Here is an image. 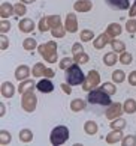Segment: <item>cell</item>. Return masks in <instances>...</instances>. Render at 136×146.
<instances>
[{"mask_svg": "<svg viewBox=\"0 0 136 146\" xmlns=\"http://www.w3.org/2000/svg\"><path fill=\"white\" fill-rule=\"evenodd\" d=\"M37 48H39L41 56L45 59L46 62H50V63L57 62V44L54 41H50V42H46V44H42Z\"/></svg>", "mask_w": 136, "mask_h": 146, "instance_id": "obj_3", "label": "cell"}, {"mask_svg": "<svg viewBox=\"0 0 136 146\" xmlns=\"http://www.w3.org/2000/svg\"><path fill=\"white\" fill-rule=\"evenodd\" d=\"M36 88H37L39 92H42V94H50V92L54 90V84H52V82L50 78L45 77V78H42L36 83Z\"/></svg>", "mask_w": 136, "mask_h": 146, "instance_id": "obj_8", "label": "cell"}, {"mask_svg": "<svg viewBox=\"0 0 136 146\" xmlns=\"http://www.w3.org/2000/svg\"><path fill=\"white\" fill-rule=\"evenodd\" d=\"M15 12L14 6L10 3H2V8H0V15H2L3 18H8L9 15H12Z\"/></svg>", "mask_w": 136, "mask_h": 146, "instance_id": "obj_21", "label": "cell"}, {"mask_svg": "<svg viewBox=\"0 0 136 146\" xmlns=\"http://www.w3.org/2000/svg\"><path fill=\"white\" fill-rule=\"evenodd\" d=\"M105 2L109 5L112 9H118V11H124L130 8L129 0H105Z\"/></svg>", "mask_w": 136, "mask_h": 146, "instance_id": "obj_11", "label": "cell"}, {"mask_svg": "<svg viewBox=\"0 0 136 146\" xmlns=\"http://www.w3.org/2000/svg\"><path fill=\"white\" fill-rule=\"evenodd\" d=\"M97 84H100V75H99V72H97V71L91 69V71L85 75V80H84V83H82V89L85 92H90V90L96 89Z\"/></svg>", "mask_w": 136, "mask_h": 146, "instance_id": "obj_6", "label": "cell"}, {"mask_svg": "<svg viewBox=\"0 0 136 146\" xmlns=\"http://www.w3.org/2000/svg\"><path fill=\"white\" fill-rule=\"evenodd\" d=\"M18 29H20L21 32H24V33H30V32H33V29H35L33 20H29V18L21 20L20 24H18Z\"/></svg>", "mask_w": 136, "mask_h": 146, "instance_id": "obj_16", "label": "cell"}, {"mask_svg": "<svg viewBox=\"0 0 136 146\" xmlns=\"http://www.w3.org/2000/svg\"><path fill=\"white\" fill-rule=\"evenodd\" d=\"M48 21H50L51 29L61 26V18H60V15H51V17H48Z\"/></svg>", "mask_w": 136, "mask_h": 146, "instance_id": "obj_33", "label": "cell"}, {"mask_svg": "<svg viewBox=\"0 0 136 146\" xmlns=\"http://www.w3.org/2000/svg\"><path fill=\"white\" fill-rule=\"evenodd\" d=\"M31 74V69L27 66V65H20V66L15 69V78L18 82H23V80H27V77Z\"/></svg>", "mask_w": 136, "mask_h": 146, "instance_id": "obj_9", "label": "cell"}, {"mask_svg": "<svg viewBox=\"0 0 136 146\" xmlns=\"http://www.w3.org/2000/svg\"><path fill=\"white\" fill-rule=\"evenodd\" d=\"M108 42H111V36L108 33H102L100 36H97L94 39L93 45H94L96 50H102V48H105V45L108 44Z\"/></svg>", "mask_w": 136, "mask_h": 146, "instance_id": "obj_12", "label": "cell"}, {"mask_svg": "<svg viewBox=\"0 0 136 146\" xmlns=\"http://www.w3.org/2000/svg\"><path fill=\"white\" fill-rule=\"evenodd\" d=\"M66 30L69 33H75L78 30V21H76V15L75 14H69L66 17Z\"/></svg>", "mask_w": 136, "mask_h": 146, "instance_id": "obj_10", "label": "cell"}, {"mask_svg": "<svg viewBox=\"0 0 136 146\" xmlns=\"http://www.w3.org/2000/svg\"><path fill=\"white\" fill-rule=\"evenodd\" d=\"M124 127H126V121L121 117H115L114 121L111 122V128L112 129H123Z\"/></svg>", "mask_w": 136, "mask_h": 146, "instance_id": "obj_31", "label": "cell"}, {"mask_svg": "<svg viewBox=\"0 0 136 146\" xmlns=\"http://www.w3.org/2000/svg\"><path fill=\"white\" fill-rule=\"evenodd\" d=\"M124 80H126V74H124V71L117 69V71L112 72V82L114 83H123Z\"/></svg>", "mask_w": 136, "mask_h": 146, "instance_id": "obj_25", "label": "cell"}, {"mask_svg": "<svg viewBox=\"0 0 136 146\" xmlns=\"http://www.w3.org/2000/svg\"><path fill=\"white\" fill-rule=\"evenodd\" d=\"M21 106H23V109L26 111H35L36 110V106H37V96L35 95L33 90H29L23 94V100H21Z\"/></svg>", "mask_w": 136, "mask_h": 146, "instance_id": "obj_5", "label": "cell"}, {"mask_svg": "<svg viewBox=\"0 0 136 146\" xmlns=\"http://www.w3.org/2000/svg\"><path fill=\"white\" fill-rule=\"evenodd\" d=\"M0 107H2V110H0V115H5V111H6V110H5V109H6V107H5V104H3V102H2V104H0Z\"/></svg>", "mask_w": 136, "mask_h": 146, "instance_id": "obj_48", "label": "cell"}, {"mask_svg": "<svg viewBox=\"0 0 136 146\" xmlns=\"http://www.w3.org/2000/svg\"><path fill=\"white\" fill-rule=\"evenodd\" d=\"M9 29H10V24L8 23L6 20H3L2 23H0V32H2V33H6Z\"/></svg>", "mask_w": 136, "mask_h": 146, "instance_id": "obj_42", "label": "cell"}, {"mask_svg": "<svg viewBox=\"0 0 136 146\" xmlns=\"http://www.w3.org/2000/svg\"><path fill=\"white\" fill-rule=\"evenodd\" d=\"M111 47L114 48V51H117V53H123L124 48H126L124 42L120 41V39H111Z\"/></svg>", "mask_w": 136, "mask_h": 146, "instance_id": "obj_27", "label": "cell"}, {"mask_svg": "<svg viewBox=\"0 0 136 146\" xmlns=\"http://www.w3.org/2000/svg\"><path fill=\"white\" fill-rule=\"evenodd\" d=\"M117 60H120V57H117V53L112 51V53H108V54L103 56V63L106 66H114L117 63Z\"/></svg>", "mask_w": 136, "mask_h": 146, "instance_id": "obj_17", "label": "cell"}, {"mask_svg": "<svg viewBox=\"0 0 136 146\" xmlns=\"http://www.w3.org/2000/svg\"><path fill=\"white\" fill-rule=\"evenodd\" d=\"M123 133H121V129H114L112 133H109L106 136V143H109V145H114V143H118V142H121L123 140Z\"/></svg>", "mask_w": 136, "mask_h": 146, "instance_id": "obj_15", "label": "cell"}, {"mask_svg": "<svg viewBox=\"0 0 136 146\" xmlns=\"http://www.w3.org/2000/svg\"><path fill=\"white\" fill-rule=\"evenodd\" d=\"M97 129H99V127H97V123L94 121H87L84 123V131L88 134V136H94L97 133Z\"/></svg>", "mask_w": 136, "mask_h": 146, "instance_id": "obj_19", "label": "cell"}, {"mask_svg": "<svg viewBox=\"0 0 136 146\" xmlns=\"http://www.w3.org/2000/svg\"><path fill=\"white\" fill-rule=\"evenodd\" d=\"M93 32L91 30H82L81 32V41H84V42H88V41H91L93 39Z\"/></svg>", "mask_w": 136, "mask_h": 146, "instance_id": "obj_37", "label": "cell"}, {"mask_svg": "<svg viewBox=\"0 0 136 146\" xmlns=\"http://www.w3.org/2000/svg\"><path fill=\"white\" fill-rule=\"evenodd\" d=\"M20 140L23 143H29V142H31L33 140V133L30 131V129H21L20 131Z\"/></svg>", "mask_w": 136, "mask_h": 146, "instance_id": "obj_24", "label": "cell"}, {"mask_svg": "<svg viewBox=\"0 0 136 146\" xmlns=\"http://www.w3.org/2000/svg\"><path fill=\"white\" fill-rule=\"evenodd\" d=\"M85 109V101H82L81 98H76L70 102V110L72 111H81Z\"/></svg>", "mask_w": 136, "mask_h": 146, "instance_id": "obj_23", "label": "cell"}, {"mask_svg": "<svg viewBox=\"0 0 136 146\" xmlns=\"http://www.w3.org/2000/svg\"><path fill=\"white\" fill-rule=\"evenodd\" d=\"M100 89H102V90H105L108 95H114V94L117 92L115 84H114V83H111V82H106V83H103Z\"/></svg>", "mask_w": 136, "mask_h": 146, "instance_id": "obj_30", "label": "cell"}, {"mask_svg": "<svg viewBox=\"0 0 136 146\" xmlns=\"http://www.w3.org/2000/svg\"><path fill=\"white\" fill-rule=\"evenodd\" d=\"M84 80H85V75H84L82 71H81L78 63H73L72 66H69L66 69V83H69L70 86L82 84Z\"/></svg>", "mask_w": 136, "mask_h": 146, "instance_id": "obj_2", "label": "cell"}, {"mask_svg": "<svg viewBox=\"0 0 136 146\" xmlns=\"http://www.w3.org/2000/svg\"><path fill=\"white\" fill-rule=\"evenodd\" d=\"M121 143L124 146H133V145H136V137L135 136H126V137H123Z\"/></svg>", "mask_w": 136, "mask_h": 146, "instance_id": "obj_38", "label": "cell"}, {"mask_svg": "<svg viewBox=\"0 0 136 146\" xmlns=\"http://www.w3.org/2000/svg\"><path fill=\"white\" fill-rule=\"evenodd\" d=\"M84 51V47L79 44V42H76V44H73V47H72V53H73V56H76V54H79V53H82Z\"/></svg>", "mask_w": 136, "mask_h": 146, "instance_id": "obj_41", "label": "cell"}, {"mask_svg": "<svg viewBox=\"0 0 136 146\" xmlns=\"http://www.w3.org/2000/svg\"><path fill=\"white\" fill-rule=\"evenodd\" d=\"M69 139V128L67 127H64V125H58L56 127L51 131V136H50V142L52 145H63V143H66V140Z\"/></svg>", "mask_w": 136, "mask_h": 146, "instance_id": "obj_4", "label": "cell"}, {"mask_svg": "<svg viewBox=\"0 0 136 146\" xmlns=\"http://www.w3.org/2000/svg\"><path fill=\"white\" fill-rule=\"evenodd\" d=\"M15 94V88L10 82H3L2 83V96L3 98H12Z\"/></svg>", "mask_w": 136, "mask_h": 146, "instance_id": "obj_14", "label": "cell"}, {"mask_svg": "<svg viewBox=\"0 0 136 146\" xmlns=\"http://www.w3.org/2000/svg\"><path fill=\"white\" fill-rule=\"evenodd\" d=\"M23 47H24V50H27V51H31L33 48H36V47H37V44H36V39H33V38H26L24 42H23Z\"/></svg>", "mask_w": 136, "mask_h": 146, "instance_id": "obj_29", "label": "cell"}, {"mask_svg": "<svg viewBox=\"0 0 136 146\" xmlns=\"http://www.w3.org/2000/svg\"><path fill=\"white\" fill-rule=\"evenodd\" d=\"M9 45V41H8V38L6 36H2V50H6Z\"/></svg>", "mask_w": 136, "mask_h": 146, "instance_id": "obj_45", "label": "cell"}, {"mask_svg": "<svg viewBox=\"0 0 136 146\" xmlns=\"http://www.w3.org/2000/svg\"><path fill=\"white\" fill-rule=\"evenodd\" d=\"M10 140H12V136H10V133L5 131V129H2L0 131V145L2 146H6L10 143Z\"/></svg>", "mask_w": 136, "mask_h": 146, "instance_id": "obj_28", "label": "cell"}, {"mask_svg": "<svg viewBox=\"0 0 136 146\" xmlns=\"http://www.w3.org/2000/svg\"><path fill=\"white\" fill-rule=\"evenodd\" d=\"M135 3H136V2H135Z\"/></svg>", "mask_w": 136, "mask_h": 146, "instance_id": "obj_50", "label": "cell"}, {"mask_svg": "<svg viewBox=\"0 0 136 146\" xmlns=\"http://www.w3.org/2000/svg\"><path fill=\"white\" fill-rule=\"evenodd\" d=\"M39 30H41V32H48V30H51V26H50V21H48V17L42 18V20L39 21Z\"/></svg>", "mask_w": 136, "mask_h": 146, "instance_id": "obj_35", "label": "cell"}, {"mask_svg": "<svg viewBox=\"0 0 136 146\" xmlns=\"http://www.w3.org/2000/svg\"><path fill=\"white\" fill-rule=\"evenodd\" d=\"M87 101L90 102L91 106H105L109 107L111 102V95H108L105 90L102 89H93L88 92V96H87Z\"/></svg>", "mask_w": 136, "mask_h": 146, "instance_id": "obj_1", "label": "cell"}, {"mask_svg": "<svg viewBox=\"0 0 136 146\" xmlns=\"http://www.w3.org/2000/svg\"><path fill=\"white\" fill-rule=\"evenodd\" d=\"M21 2H23V3H33L35 0H21Z\"/></svg>", "mask_w": 136, "mask_h": 146, "instance_id": "obj_49", "label": "cell"}, {"mask_svg": "<svg viewBox=\"0 0 136 146\" xmlns=\"http://www.w3.org/2000/svg\"><path fill=\"white\" fill-rule=\"evenodd\" d=\"M106 33L109 35L111 38H115V36H120V33H121V26L117 24V23H111L109 26H108V30Z\"/></svg>", "mask_w": 136, "mask_h": 146, "instance_id": "obj_20", "label": "cell"}, {"mask_svg": "<svg viewBox=\"0 0 136 146\" xmlns=\"http://www.w3.org/2000/svg\"><path fill=\"white\" fill-rule=\"evenodd\" d=\"M129 83L132 86H136V71H133L132 74L129 75Z\"/></svg>", "mask_w": 136, "mask_h": 146, "instance_id": "obj_44", "label": "cell"}, {"mask_svg": "<svg viewBox=\"0 0 136 146\" xmlns=\"http://www.w3.org/2000/svg\"><path fill=\"white\" fill-rule=\"evenodd\" d=\"M54 74H56V72H54L51 68H46V69H45V77L51 78V77H54Z\"/></svg>", "mask_w": 136, "mask_h": 146, "instance_id": "obj_46", "label": "cell"}, {"mask_svg": "<svg viewBox=\"0 0 136 146\" xmlns=\"http://www.w3.org/2000/svg\"><path fill=\"white\" fill-rule=\"evenodd\" d=\"M60 86H61V89H63L64 94H67V95L72 94V88H70V84H69V83H61Z\"/></svg>", "mask_w": 136, "mask_h": 146, "instance_id": "obj_43", "label": "cell"}, {"mask_svg": "<svg viewBox=\"0 0 136 146\" xmlns=\"http://www.w3.org/2000/svg\"><path fill=\"white\" fill-rule=\"evenodd\" d=\"M73 62H75L73 59H70V57H64V59H61V60H60V68L66 71V69H67L69 66H72V65H73Z\"/></svg>", "mask_w": 136, "mask_h": 146, "instance_id": "obj_36", "label": "cell"}, {"mask_svg": "<svg viewBox=\"0 0 136 146\" xmlns=\"http://www.w3.org/2000/svg\"><path fill=\"white\" fill-rule=\"evenodd\" d=\"M14 9H15V14L17 15H24L27 12V9L23 3H17V5H14Z\"/></svg>", "mask_w": 136, "mask_h": 146, "instance_id": "obj_39", "label": "cell"}, {"mask_svg": "<svg viewBox=\"0 0 136 146\" xmlns=\"http://www.w3.org/2000/svg\"><path fill=\"white\" fill-rule=\"evenodd\" d=\"M132 59H133V56L130 54V53L123 51L121 54H120V62H121L123 65H130L132 63Z\"/></svg>", "mask_w": 136, "mask_h": 146, "instance_id": "obj_34", "label": "cell"}, {"mask_svg": "<svg viewBox=\"0 0 136 146\" xmlns=\"http://www.w3.org/2000/svg\"><path fill=\"white\" fill-rule=\"evenodd\" d=\"M33 89H35V83L31 82V80H23L21 84L18 86V92L21 95L26 94V92H29V90H33Z\"/></svg>", "mask_w": 136, "mask_h": 146, "instance_id": "obj_18", "label": "cell"}, {"mask_svg": "<svg viewBox=\"0 0 136 146\" xmlns=\"http://www.w3.org/2000/svg\"><path fill=\"white\" fill-rule=\"evenodd\" d=\"M126 30L129 33H135L136 32V20H129L126 24Z\"/></svg>", "mask_w": 136, "mask_h": 146, "instance_id": "obj_40", "label": "cell"}, {"mask_svg": "<svg viewBox=\"0 0 136 146\" xmlns=\"http://www.w3.org/2000/svg\"><path fill=\"white\" fill-rule=\"evenodd\" d=\"M123 109H124V111H126V113L132 115V113H135V111H136V101H135V100H132V98L126 100V102L123 104Z\"/></svg>", "mask_w": 136, "mask_h": 146, "instance_id": "obj_22", "label": "cell"}, {"mask_svg": "<svg viewBox=\"0 0 136 146\" xmlns=\"http://www.w3.org/2000/svg\"><path fill=\"white\" fill-rule=\"evenodd\" d=\"M73 60H75V63H87L90 60V57H88V54H87V53H79V54H76V56H73Z\"/></svg>", "mask_w": 136, "mask_h": 146, "instance_id": "obj_32", "label": "cell"}, {"mask_svg": "<svg viewBox=\"0 0 136 146\" xmlns=\"http://www.w3.org/2000/svg\"><path fill=\"white\" fill-rule=\"evenodd\" d=\"M45 69L46 68L42 63H36L31 69V74H33V77H42V75H45Z\"/></svg>", "mask_w": 136, "mask_h": 146, "instance_id": "obj_26", "label": "cell"}, {"mask_svg": "<svg viewBox=\"0 0 136 146\" xmlns=\"http://www.w3.org/2000/svg\"><path fill=\"white\" fill-rule=\"evenodd\" d=\"M73 8L76 12H88V11L93 8V3H91L90 0H78V2L73 5Z\"/></svg>", "mask_w": 136, "mask_h": 146, "instance_id": "obj_13", "label": "cell"}, {"mask_svg": "<svg viewBox=\"0 0 136 146\" xmlns=\"http://www.w3.org/2000/svg\"><path fill=\"white\" fill-rule=\"evenodd\" d=\"M123 111H124L123 104H120V102H112V104L109 106V109L106 110V117L114 121L115 117H120V115H121Z\"/></svg>", "mask_w": 136, "mask_h": 146, "instance_id": "obj_7", "label": "cell"}, {"mask_svg": "<svg viewBox=\"0 0 136 146\" xmlns=\"http://www.w3.org/2000/svg\"><path fill=\"white\" fill-rule=\"evenodd\" d=\"M129 15H130V17H135V15H136V3L133 5L132 8H130V12H129Z\"/></svg>", "mask_w": 136, "mask_h": 146, "instance_id": "obj_47", "label": "cell"}]
</instances>
